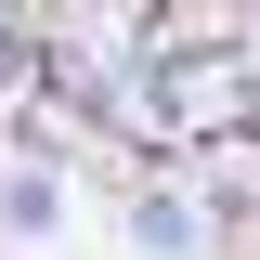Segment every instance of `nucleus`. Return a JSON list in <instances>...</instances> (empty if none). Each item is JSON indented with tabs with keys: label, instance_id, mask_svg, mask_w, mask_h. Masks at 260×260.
I'll return each mask as SVG.
<instances>
[{
	"label": "nucleus",
	"instance_id": "2",
	"mask_svg": "<svg viewBox=\"0 0 260 260\" xmlns=\"http://www.w3.org/2000/svg\"><path fill=\"white\" fill-rule=\"evenodd\" d=\"M52 208H65L52 169H13V182H0V234H52Z\"/></svg>",
	"mask_w": 260,
	"mask_h": 260
},
{
	"label": "nucleus",
	"instance_id": "1",
	"mask_svg": "<svg viewBox=\"0 0 260 260\" xmlns=\"http://www.w3.org/2000/svg\"><path fill=\"white\" fill-rule=\"evenodd\" d=\"M130 247H143V260H208L221 221H208L195 182H130Z\"/></svg>",
	"mask_w": 260,
	"mask_h": 260
}]
</instances>
